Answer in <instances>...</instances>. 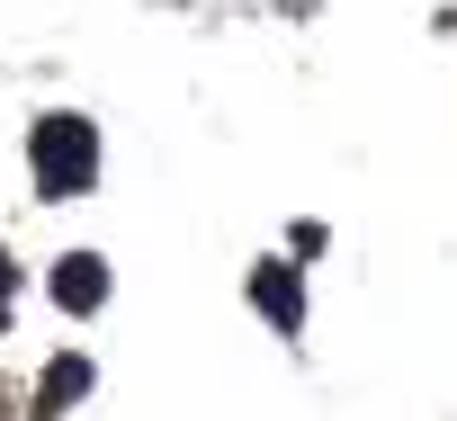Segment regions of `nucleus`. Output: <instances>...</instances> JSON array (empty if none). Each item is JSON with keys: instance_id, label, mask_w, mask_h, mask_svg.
Listing matches in <instances>:
<instances>
[{"instance_id": "f257e3e1", "label": "nucleus", "mask_w": 457, "mask_h": 421, "mask_svg": "<svg viewBox=\"0 0 457 421\" xmlns=\"http://www.w3.org/2000/svg\"><path fill=\"white\" fill-rule=\"evenodd\" d=\"M28 161H37V197H81L99 179V135L81 117H37Z\"/></svg>"}, {"instance_id": "39448f33", "label": "nucleus", "mask_w": 457, "mask_h": 421, "mask_svg": "<svg viewBox=\"0 0 457 421\" xmlns=\"http://www.w3.org/2000/svg\"><path fill=\"white\" fill-rule=\"evenodd\" d=\"M10 287H19V269H10V252H0V314H10Z\"/></svg>"}, {"instance_id": "7ed1b4c3", "label": "nucleus", "mask_w": 457, "mask_h": 421, "mask_svg": "<svg viewBox=\"0 0 457 421\" xmlns=\"http://www.w3.org/2000/svg\"><path fill=\"white\" fill-rule=\"evenodd\" d=\"M252 305H261L278 332H296V323H305V287H296V260H261V269H252Z\"/></svg>"}, {"instance_id": "20e7f679", "label": "nucleus", "mask_w": 457, "mask_h": 421, "mask_svg": "<svg viewBox=\"0 0 457 421\" xmlns=\"http://www.w3.org/2000/svg\"><path fill=\"white\" fill-rule=\"evenodd\" d=\"M81 394H90V359H54V367H46L37 412H63V403H81Z\"/></svg>"}, {"instance_id": "f03ea898", "label": "nucleus", "mask_w": 457, "mask_h": 421, "mask_svg": "<svg viewBox=\"0 0 457 421\" xmlns=\"http://www.w3.org/2000/svg\"><path fill=\"white\" fill-rule=\"evenodd\" d=\"M54 305L63 314H99L108 305V260L99 252H63L54 260Z\"/></svg>"}]
</instances>
